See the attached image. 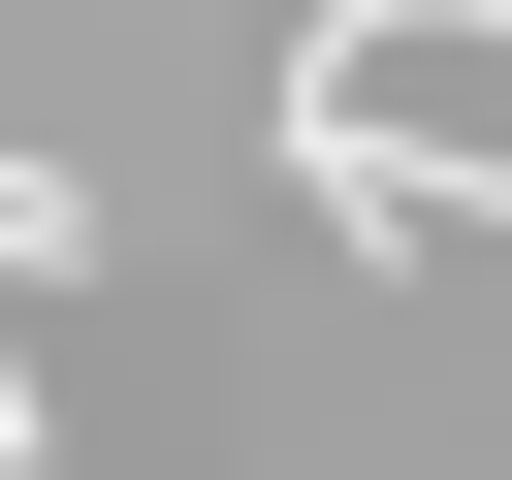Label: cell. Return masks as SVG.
<instances>
[{
    "label": "cell",
    "instance_id": "6da1fadb",
    "mask_svg": "<svg viewBox=\"0 0 512 480\" xmlns=\"http://www.w3.org/2000/svg\"><path fill=\"white\" fill-rule=\"evenodd\" d=\"M96 256V160H0V288H64Z\"/></svg>",
    "mask_w": 512,
    "mask_h": 480
}]
</instances>
